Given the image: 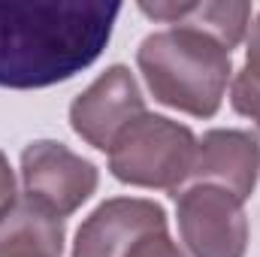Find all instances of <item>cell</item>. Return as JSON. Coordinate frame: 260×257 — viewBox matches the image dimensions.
Returning a JSON list of instances; mask_svg holds the SVG:
<instances>
[{"label": "cell", "instance_id": "cell-1", "mask_svg": "<svg viewBox=\"0 0 260 257\" xmlns=\"http://www.w3.org/2000/svg\"><path fill=\"white\" fill-rule=\"evenodd\" d=\"M118 3H0V88L30 91L73 79L106 49Z\"/></svg>", "mask_w": 260, "mask_h": 257}, {"label": "cell", "instance_id": "cell-2", "mask_svg": "<svg viewBox=\"0 0 260 257\" xmlns=\"http://www.w3.org/2000/svg\"><path fill=\"white\" fill-rule=\"evenodd\" d=\"M136 64L157 103L194 118H212L221 109L233 73L230 52L191 27L148 34L136 52Z\"/></svg>", "mask_w": 260, "mask_h": 257}, {"label": "cell", "instance_id": "cell-3", "mask_svg": "<svg viewBox=\"0 0 260 257\" xmlns=\"http://www.w3.org/2000/svg\"><path fill=\"white\" fill-rule=\"evenodd\" d=\"M197 136L164 115H142L109 148V170L118 182L136 188L179 191L191 179Z\"/></svg>", "mask_w": 260, "mask_h": 257}, {"label": "cell", "instance_id": "cell-4", "mask_svg": "<svg viewBox=\"0 0 260 257\" xmlns=\"http://www.w3.org/2000/svg\"><path fill=\"white\" fill-rule=\"evenodd\" d=\"M182 242L194 257H245L248 218L242 200L215 185H194L176 194Z\"/></svg>", "mask_w": 260, "mask_h": 257}, {"label": "cell", "instance_id": "cell-5", "mask_svg": "<svg viewBox=\"0 0 260 257\" xmlns=\"http://www.w3.org/2000/svg\"><path fill=\"white\" fill-rule=\"evenodd\" d=\"M21 185L30 203L67 218L97 191V167L64 142L37 139L21 151Z\"/></svg>", "mask_w": 260, "mask_h": 257}, {"label": "cell", "instance_id": "cell-6", "mask_svg": "<svg viewBox=\"0 0 260 257\" xmlns=\"http://www.w3.org/2000/svg\"><path fill=\"white\" fill-rule=\"evenodd\" d=\"M145 115L142 91L124 64L100 73L70 106L73 130L94 148L109 151L124 130Z\"/></svg>", "mask_w": 260, "mask_h": 257}, {"label": "cell", "instance_id": "cell-7", "mask_svg": "<svg viewBox=\"0 0 260 257\" xmlns=\"http://www.w3.org/2000/svg\"><path fill=\"white\" fill-rule=\"evenodd\" d=\"M157 230H167V215L157 203L115 197L100 203L76 230L73 257H127L139 239Z\"/></svg>", "mask_w": 260, "mask_h": 257}, {"label": "cell", "instance_id": "cell-8", "mask_svg": "<svg viewBox=\"0 0 260 257\" xmlns=\"http://www.w3.org/2000/svg\"><path fill=\"white\" fill-rule=\"evenodd\" d=\"M191 179L197 185L224 188L245 203L260 179V139L248 130H209L197 139Z\"/></svg>", "mask_w": 260, "mask_h": 257}, {"label": "cell", "instance_id": "cell-9", "mask_svg": "<svg viewBox=\"0 0 260 257\" xmlns=\"http://www.w3.org/2000/svg\"><path fill=\"white\" fill-rule=\"evenodd\" d=\"M139 12L173 27H191L218 40L227 52L236 49L251 21V3L242 0H197V3H139Z\"/></svg>", "mask_w": 260, "mask_h": 257}, {"label": "cell", "instance_id": "cell-10", "mask_svg": "<svg viewBox=\"0 0 260 257\" xmlns=\"http://www.w3.org/2000/svg\"><path fill=\"white\" fill-rule=\"evenodd\" d=\"M64 218L49 215L27 197L0 218V257H61Z\"/></svg>", "mask_w": 260, "mask_h": 257}, {"label": "cell", "instance_id": "cell-11", "mask_svg": "<svg viewBox=\"0 0 260 257\" xmlns=\"http://www.w3.org/2000/svg\"><path fill=\"white\" fill-rule=\"evenodd\" d=\"M248 49H245V64L233 76V88H230V103L239 115L251 118L260 127V15L254 24H248Z\"/></svg>", "mask_w": 260, "mask_h": 257}, {"label": "cell", "instance_id": "cell-12", "mask_svg": "<svg viewBox=\"0 0 260 257\" xmlns=\"http://www.w3.org/2000/svg\"><path fill=\"white\" fill-rule=\"evenodd\" d=\"M127 257H185L182 248L170 239L167 230H157V233H148L145 239H139Z\"/></svg>", "mask_w": 260, "mask_h": 257}, {"label": "cell", "instance_id": "cell-13", "mask_svg": "<svg viewBox=\"0 0 260 257\" xmlns=\"http://www.w3.org/2000/svg\"><path fill=\"white\" fill-rule=\"evenodd\" d=\"M18 194H15V176H12V167L6 160V154L0 151V218L15 206Z\"/></svg>", "mask_w": 260, "mask_h": 257}]
</instances>
